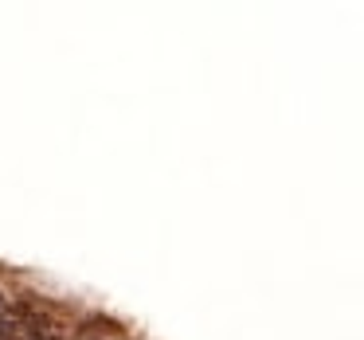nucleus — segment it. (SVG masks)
<instances>
[{
  "label": "nucleus",
  "mask_w": 364,
  "mask_h": 340,
  "mask_svg": "<svg viewBox=\"0 0 364 340\" xmlns=\"http://www.w3.org/2000/svg\"><path fill=\"white\" fill-rule=\"evenodd\" d=\"M4 313H9V305H4V293H0V317H4Z\"/></svg>",
  "instance_id": "nucleus-1"
}]
</instances>
